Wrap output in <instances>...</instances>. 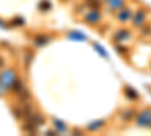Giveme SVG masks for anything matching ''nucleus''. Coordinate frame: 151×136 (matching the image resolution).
<instances>
[{
    "instance_id": "nucleus-3",
    "label": "nucleus",
    "mask_w": 151,
    "mask_h": 136,
    "mask_svg": "<svg viewBox=\"0 0 151 136\" xmlns=\"http://www.w3.org/2000/svg\"><path fill=\"white\" fill-rule=\"evenodd\" d=\"M100 18H101V14H100V12H97V11H92V12H89V14L85 17V21L94 24V23L100 21Z\"/></svg>"
},
{
    "instance_id": "nucleus-6",
    "label": "nucleus",
    "mask_w": 151,
    "mask_h": 136,
    "mask_svg": "<svg viewBox=\"0 0 151 136\" xmlns=\"http://www.w3.org/2000/svg\"><path fill=\"white\" fill-rule=\"evenodd\" d=\"M145 12L144 11H139V12H136V15H134V20H133V23H134V26H141V24L144 23V20H145Z\"/></svg>"
},
{
    "instance_id": "nucleus-4",
    "label": "nucleus",
    "mask_w": 151,
    "mask_h": 136,
    "mask_svg": "<svg viewBox=\"0 0 151 136\" xmlns=\"http://www.w3.org/2000/svg\"><path fill=\"white\" fill-rule=\"evenodd\" d=\"M48 36L47 35H36L35 38H33V42L38 45V47H41V45H44V44H47L48 42Z\"/></svg>"
},
{
    "instance_id": "nucleus-8",
    "label": "nucleus",
    "mask_w": 151,
    "mask_h": 136,
    "mask_svg": "<svg viewBox=\"0 0 151 136\" xmlns=\"http://www.w3.org/2000/svg\"><path fill=\"white\" fill-rule=\"evenodd\" d=\"M133 117H134V109H127V110H125V112L121 115L122 121H130Z\"/></svg>"
},
{
    "instance_id": "nucleus-14",
    "label": "nucleus",
    "mask_w": 151,
    "mask_h": 136,
    "mask_svg": "<svg viewBox=\"0 0 151 136\" xmlns=\"http://www.w3.org/2000/svg\"><path fill=\"white\" fill-rule=\"evenodd\" d=\"M101 126H104V121H103V119H100V121H95L94 124H91L88 129H89V130H97V129H100Z\"/></svg>"
},
{
    "instance_id": "nucleus-9",
    "label": "nucleus",
    "mask_w": 151,
    "mask_h": 136,
    "mask_svg": "<svg viewBox=\"0 0 151 136\" xmlns=\"http://www.w3.org/2000/svg\"><path fill=\"white\" fill-rule=\"evenodd\" d=\"M116 17H118V20H119V21H127V20L132 17V14H130V11H129V9H125V11L119 12V14H118Z\"/></svg>"
},
{
    "instance_id": "nucleus-12",
    "label": "nucleus",
    "mask_w": 151,
    "mask_h": 136,
    "mask_svg": "<svg viewBox=\"0 0 151 136\" xmlns=\"http://www.w3.org/2000/svg\"><path fill=\"white\" fill-rule=\"evenodd\" d=\"M107 2H109V5L112 8H121V6H124V0H107Z\"/></svg>"
},
{
    "instance_id": "nucleus-13",
    "label": "nucleus",
    "mask_w": 151,
    "mask_h": 136,
    "mask_svg": "<svg viewBox=\"0 0 151 136\" xmlns=\"http://www.w3.org/2000/svg\"><path fill=\"white\" fill-rule=\"evenodd\" d=\"M50 8H52V3H50L48 2V0H42V2H41V5H40V9L41 11H50Z\"/></svg>"
},
{
    "instance_id": "nucleus-1",
    "label": "nucleus",
    "mask_w": 151,
    "mask_h": 136,
    "mask_svg": "<svg viewBox=\"0 0 151 136\" xmlns=\"http://www.w3.org/2000/svg\"><path fill=\"white\" fill-rule=\"evenodd\" d=\"M14 73H15L14 70H9V71L2 74V80H0V94H2L5 89H8V88L12 86V83H14V80H15Z\"/></svg>"
},
{
    "instance_id": "nucleus-2",
    "label": "nucleus",
    "mask_w": 151,
    "mask_h": 136,
    "mask_svg": "<svg viewBox=\"0 0 151 136\" xmlns=\"http://www.w3.org/2000/svg\"><path fill=\"white\" fill-rule=\"evenodd\" d=\"M136 121H137V124L142 126V127H150L151 126V110L150 109L142 110V112L137 115Z\"/></svg>"
},
{
    "instance_id": "nucleus-5",
    "label": "nucleus",
    "mask_w": 151,
    "mask_h": 136,
    "mask_svg": "<svg viewBox=\"0 0 151 136\" xmlns=\"http://www.w3.org/2000/svg\"><path fill=\"white\" fill-rule=\"evenodd\" d=\"M124 94L127 95L129 100H137V98H139V94H137L133 88H130V86H127V88L124 89Z\"/></svg>"
},
{
    "instance_id": "nucleus-10",
    "label": "nucleus",
    "mask_w": 151,
    "mask_h": 136,
    "mask_svg": "<svg viewBox=\"0 0 151 136\" xmlns=\"http://www.w3.org/2000/svg\"><path fill=\"white\" fill-rule=\"evenodd\" d=\"M30 121H32V122H35L36 126H38V124H44V117L36 114V115H32V117H30Z\"/></svg>"
},
{
    "instance_id": "nucleus-7",
    "label": "nucleus",
    "mask_w": 151,
    "mask_h": 136,
    "mask_svg": "<svg viewBox=\"0 0 151 136\" xmlns=\"http://www.w3.org/2000/svg\"><path fill=\"white\" fill-rule=\"evenodd\" d=\"M129 36H130V32H129V30H125V29L118 30V32L115 33V38H116V40H119V41H122V40H127Z\"/></svg>"
},
{
    "instance_id": "nucleus-16",
    "label": "nucleus",
    "mask_w": 151,
    "mask_h": 136,
    "mask_svg": "<svg viewBox=\"0 0 151 136\" xmlns=\"http://www.w3.org/2000/svg\"><path fill=\"white\" fill-rule=\"evenodd\" d=\"M55 122H56V126L59 127V130H65V126H64V124H62V122H60V121H58V119H56Z\"/></svg>"
},
{
    "instance_id": "nucleus-17",
    "label": "nucleus",
    "mask_w": 151,
    "mask_h": 136,
    "mask_svg": "<svg viewBox=\"0 0 151 136\" xmlns=\"http://www.w3.org/2000/svg\"><path fill=\"white\" fill-rule=\"evenodd\" d=\"M119 52L121 53H125V52H127V48H125V47H119Z\"/></svg>"
},
{
    "instance_id": "nucleus-15",
    "label": "nucleus",
    "mask_w": 151,
    "mask_h": 136,
    "mask_svg": "<svg viewBox=\"0 0 151 136\" xmlns=\"http://www.w3.org/2000/svg\"><path fill=\"white\" fill-rule=\"evenodd\" d=\"M88 5H89L91 8H94V9H97V8L100 6V3H98V0H89V3H88Z\"/></svg>"
},
{
    "instance_id": "nucleus-11",
    "label": "nucleus",
    "mask_w": 151,
    "mask_h": 136,
    "mask_svg": "<svg viewBox=\"0 0 151 136\" xmlns=\"http://www.w3.org/2000/svg\"><path fill=\"white\" fill-rule=\"evenodd\" d=\"M12 86H14V91H15V92H21V91L24 89V88H23V82H21V80H14Z\"/></svg>"
}]
</instances>
